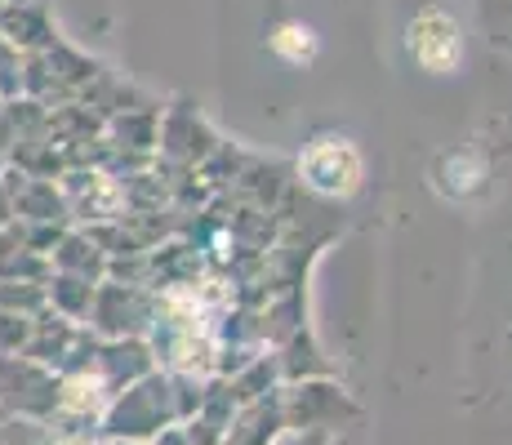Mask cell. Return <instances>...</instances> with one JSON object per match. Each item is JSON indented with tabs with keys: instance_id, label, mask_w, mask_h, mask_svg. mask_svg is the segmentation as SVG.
Returning <instances> with one entry per match:
<instances>
[{
	"instance_id": "obj_2",
	"label": "cell",
	"mask_w": 512,
	"mask_h": 445,
	"mask_svg": "<svg viewBox=\"0 0 512 445\" xmlns=\"http://www.w3.org/2000/svg\"><path fill=\"white\" fill-rule=\"evenodd\" d=\"M303 174H308L312 187H321V192H352L361 178V161L348 143L321 138V143L303 156Z\"/></svg>"
},
{
	"instance_id": "obj_1",
	"label": "cell",
	"mask_w": 512,
	"mask_h": 445,
	"mask_svg": "<svg viewBox=\"0 0 512 445\" xmlns=\"http://www.w3.org/2000/svg\"><path fill=\"white\" fill-rule=\"evenodd\" d=\"M410 49H415V58L428 72H455L459 58H464V36H459V23L450 14L428 9L410 27Z\"/></svg>"
}]
</instances>
